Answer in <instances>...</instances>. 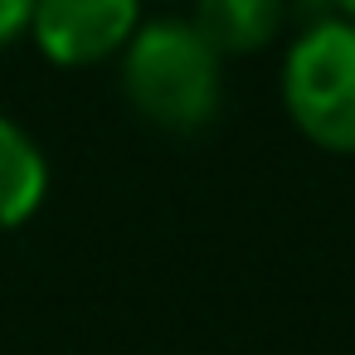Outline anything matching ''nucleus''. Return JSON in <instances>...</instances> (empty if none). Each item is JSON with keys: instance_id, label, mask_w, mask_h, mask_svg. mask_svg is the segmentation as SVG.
<instances>
[{"instance_id": "nucleus-1", "label": "nucleus", "mask_w": 355, "mask_h": 355, "mask_svg": "<svg viewBox=\"0 0 355 355\" xmlns=\"http://www.w3.org/2000/svg\"><path fill=\"white\" fill-rule=\"evenodd\" d=\"M117 59H122V98L141 122L175 137H190L214 122L224 103V59L190 20L175 15L141 20Z\"/></svg>"}, {"instance_id": "nucleus-2", "label": "nucleus", "mask_w": 355, "mask_h": 355, "mask_svg": "<svg viewBox=\"0 0 355 355\" xmlns=\"http://www.w3.org/2000/svg\"><path fill=\"white\" fill-rule=\"evenodd\" d=\"M282 107L297 132L331 151L355 156V25L340 15L311 20L282 59Z\"/></svg>"}, {"instance_id": "nucleus-3", "label": "nucleus", "mask_w": 355, "mask_h": 355, "mask_svg": "<svg viewBox=\"0 0 355 355\" xmlns=\"http://www.w3.org/2000/svg\"><path fill=\"white\" fill-rule=\"evenodd\" d=\"M141 25V0H35L30 35L59 69H93L127 49Z\"/></svg>"}, {"instance_id": "nucleus-4", "label": "nucleus", "mask_w": 355, "mask_h": 355, "mask_svg": "<svg viewBox=\"0 0 355 355\" xmlns=\"http://www.w3.org/2000/svg\"><path fill=\"white\" fill-rule=\"evenodd\" d=\"M190 25L219 59L263 54L287 25V0H195Z\"/></svg>"}, {"instance_id": "nucleus-5", "label": "nucleus", "mask_w": 355, "mask_h": 355, "mask_svg": "<svg viewBox=\"0 0 355 355\" xmlns=\"http://www.w3.org/2000/svg\"><path fill=\"white\" fill-rule=\"evenodd\" d=\"M49 195V161L44 146L0 112V229H20L25 219L40 214Z\"/></svg>"}, {"instance_id": "nucleus-6", "label": "nucleus", "mask_w": 355, "mask_h": 355, "mask_svg": "<svg viewBox=\"0 0 355 355\" xmlns=\"http://www.w3.org/2000/svg\"><path fill=\"white\" fill-rule=\"evenodd\" d=\"M30 20H35V0H0V49L30 35Z\"/></svg>"}, {"instance_id": "nucleus-7", "label": "nucleus", "mask_w": 355, "mask_h": 355, "mask_svg": "<svg viewBox=\"0 0 355 355\" xmlns=\"http://www.w3.org/2000/svg\"><path fill=\"white\" fill-rule=\"evenodd\" d=\"M331 6H336V15H340V20H350V25H355V0H331Z\"/></svg>"}, {"instance_id": "nucleus-8", "label": "nucleus", "mask_w": 355, "mask_h": 355, "mask_svg": "<svg viewBox=\"0 0 355 355\" xmlns=\"http://www.w3.org/2000/svg\"><path fill=\"white\" fill-rule=\"evenodd\" d=\"M166 6H171V0H166Z\"/></svg>"}]
</instances>
